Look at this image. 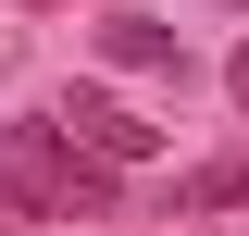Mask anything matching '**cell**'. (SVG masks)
<instances>
[{
  "label": "cell",
  "mask_w": 249,
  "mask_h": 236,
  "mask_svg": "<svg viewBox=\"0 0 249 236\" xmlns=\"http://www.w3.org/2000/svg\"><path fill=\"white\" fill-rule=\"evenodd\" d=\"M100 62H124V75H187V37L162 25V13H100Z\"/></svg>",
  "instance_id": "3957f363"
},
{
  "label": "cell",
  "mask_w": 249,
  "mask_h": 236,
  "mask_svg": "<svg viewBox=\"0 0 249 236\" xmlns=\"http://www.w3.org/2000/svg\"><path fill=\"white\" fill-rule=\"evenodd\" d=\"M112 199H124V174L88 162L50 112L37 124H0V211H13V224H100Z\"/></svg>",
  "instance_id": "6da1fadb"
},
{
  "label": "cell",
  "mask_w": 249,
  "mask_h": 236,
  "mask_svg": "<svg viewBox=\"0 0 249 236\" xmlns=\"http://www.w3.org/2000/svg\"><path fill=\"white\" fill-rule=\"evenodd\" d=\"M50 124L88 149V162H112V174H137V162L162 149V124H137L124 100H100V87H62V100H50Z\"/></svg>",
  "instance_id": "7a4b0ae2"
},
{
  "label": "cell",
  "mask_w": 249,
  "mask_h": 236,
  "mask_svg": "<svg viewBox=\"0 0 249 236\" xmlns=\"http://www.w3.org/2000/svg\"><path fill=\"white\" fill-rule=\"evenodd\" d=\"M224 100H237V112H249V50H237V62H224Z\"/></svg>",
  "instance_id": "5b68a950"
},
{
  "label": "cell",
  "mask_w": 249,
  "mask_h": 236,
  "mask_svg": "<svg viewBox=\"0 0 249 236\" xmlns=\"http://www.w3.org/2000/svg\"><path fill=\"white\" fill-rule=\"evenodd\" d=\"M237 199H249V149H224V162H199L175 186V211H237Z\"/></svg>",
  "instance_id": "277c9868"
},
{
  "label": "cell",
  "mask_w": 249,
  "mask_h": 236,
  "mask_svg": "<svg viewBox=\"0 0 249 236\" xmlns=\"http://www.w3.org/2000/svg\"><path fill=\"white\" fill-rule=\"evenodd\" d=\"M25 13H50V0H25Z\"/></svg>",
  "instance_id": "8992f818"
}]
</instances>
